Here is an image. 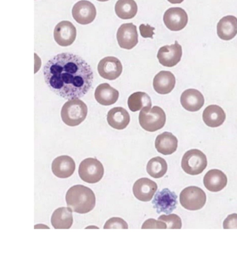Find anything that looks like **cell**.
<instances>
[{"mask_svg": "<svg viewBox=\"0 0 237 261\" xmlns=\"http://www.w3.org/2000/svg\"><path fill=\"white\" fill-rule=\"evenodd\" d=\"M45 83L53 92L66 100L80 98L92 89L94 72L90 65L78 55H55L43 68Z\"/></svg>", "mask_w": 237, "mask_h": 261, "instance_id": "6da1fadb", "label": "cell"}, {"mask_svg": "<svg viewBox=\"0 0 237 261\" xmlns=\"http://www.w3.org/2000/svg\"><path fill=\"white\" fill-rule=\"evenodd\" d=\"M68 206L73 212L79 214H86L96 206V195L88 187L77 185L71 187L66 195Z\"/></svg>", "mask_w": 237, "mask_h": 261, "instance_id": "7a4b0ae2", "label": "cell"}, {"mask_svg": "<svg viewBox=\"0 0 237 261\" xmlns=\"http://www.w3.org/2000/svg\"><path fill=\"white\" fill-rule=\"evenodd\" d=\"M88 108L82 100L79 98L71 99L64 105L61 112L62 121L68 126H77L87 117Z\"/></svg>", "mask_w": 237, "mask_h": 261, "instance_id": "3957f363", "label": "cell"}, {"mask_svg": "<svg viewBox=\"0 0 237 261\" xmlns=\"http://www.w3.org/2000/svg\"><path fill=\"white\" fill-rule=\"evenodd\" d=\"M139 123L147 132H156L163 128L166 123V114L158 106L142 109L139 114Z\"/></svg>", "mask_w": 237, "mask_h": 261, "instance_id": "277c9868", "label": "cell"}, {"mask_svg": "<svg viewBox=\"0 0 237 261\" xmlns=\"http://www.w3.org/2000/svg\"><path fill=\"white\" fill-rule=\"evenodd\" d=\"M104 173L103 165L96 158H86L79 165V176L87 184H94L99 182L103 178Z\"/></svg>", "mask_w": 237, "mask_h": 261, "instance_id": "5b68a950", "label": "cell"}, {"mask_svg": "<svg viewBox=\"0 0 237 261\" xmlns=\"http://www.w3.org/2000/svg\"><path fill=\"white\" fill-rule=\"evenodd\" d=\"M208 166L206 155L198 149L188 150L182 160V168L189 175L200 174Z\"/></svg>", "mask_w": 237, "mask_h": 261, "instance_id": "8992f818", "label": "cell"}, {"mask_svg": "<svg viewBox=\"0 0 237 261\" xmlns=\"http://www.w3.org/2000/svg\"><path fill=\"white\" fill-rule=\"evenodd\" d=\"M206 197L205 192L196 186L185 188L180 194V203L182 206L189 211H198L205 205Z\"/></svg>", "mask_w": 237, "mask_h": 261, "instance_id": "52a82bcc", "label": "cell"}, {"mask_svg": "<svg viewBox=\"0 0 237 261\" xmlns=\"http://www.w3.org/2000/svg\"><path fill=\"white\" fill-rule=\"evenodd\" d=\"M153 205L158 214L164 213L169 215L177 207V196L175 192L165 188L155 194Z\"/></svg>", "mask_w": 237, "mask_h": 261, "instance_id": "ba28073f", "label": "cell"}, {"mask_svg": "<svg viewBox=\"0 0 237 261\" xmlns=\"http://www.w3.org/2000/svg\"><path fill=\"white\" fill-rule=\"evenodd\" d=\"M96 14V9L94 4L87 0H81L76 3L72 10V15L76 22L83 25L94 22Z\"/></svg>", "mask_w": 237, "mask_h": 261, "instance_id": "9c48e42d", "label": "cell"}, {"mask_svg": "<svg viewBox=\"0 0 237 261\" xmlns=\"http://www.w3.org/2000/svg\"><path fill=\"white\" fill-rule=\"evenodd\" d=\"M77 36V30L69 21H62L55 27L54 37L55 41L62 47L73 44Z\"/></svg>", "mask_w": 237, "mask_h": 261, "instance_id": "30bf717a", "label": "cell"}, {"mask_svg": "<svg viewBox=\"0 0 237 261\" xmlns=\"http://www.w3.org/2000/svg\"><path fill=\"white\" fill-rule=\"evenodd\" d=\"M164 22L165 25L170 31H180L187 26L188 15L183 9L180 7H172L165 12Z\"/></svg>", "mask_w": 237, "mask_h": 261, "instance_id": "8fae6325", "label": "cell"}, {"mask_svg": "<svg viewBox=\"0 0 237 261\" xmlns=\"http://www.w3.org/2000/svg\"><path fill=\"white\" fill-rule=\"evenodd\" d=\"M183 56V48L175 41L174 44L165 45L159 49L157 59L159 63L166 67H173L181 61Z\"/></svg>", "mask_w": 237, "mask_h": 261, "instance_id": "7c38bea8", "label": "cell"}, {"mask_svg": "<svg viewBox=\"0 0 237 261\" xmlns=\"http://www.w3.org/2000/svg\"><path fill=\"white\" fill-rule=\"evenodd\" d=\"M98 70L102 78L114 81L122 73L123 65L116 57H104L98 64Z\"/></svg>", "mask_w": 237, "mask_h": 261, "instance_id": "4fadbf2b", "label": "cell"}, {"mask_svg": "<svg viewBox=\"0 0 237 261\" xmlns=\"http://www.w3.org/2000/svg\"><path fill=\"white\" fill-rule=\"evenodd\" d=\"M116 36L117 43L121 48L131 49L138 44L137 30L133 23L123 24L117 30Z\"/></svg>", "mask_w": 237, "mask_h": 261, "instance_id": "5bb4252c", "label": "cell"}, {"mask_svg": "<svg viewBox=\"0 0 237 261\" xmlns=\"http://www.w3.org/2000/svg\"><path fill=\"white\" fill-rule=\"evenodd\" d=\"M156 182L151 179L142 178L136 180L133 186L134 197L139 201L149 202L151 201L157 190Z\"/></svg>", "mask_w": 237, "mask_h": 261, "instance_id": "9a60e30c", "label": "cell"}, {"mask_svg": "<svg viewBox=\"0 0 237 261\" xmlns=\"http://www.w3.org/2000/svg\"><path fill=\"white\" fill-rule=\"evenodd\" d=\"M75 163L73 158L68 155L58 156L52 164V171L54 176L60 178H68L75 171Z\"/></svg>", "mask_w": 237, "mask_h": 261, "instance_id": "2e32d148", "label": "cell"}, {"mask_svg": "<svg viewBox=\"0 0 237 261\" xmlns=\"http://www.w3.org/2000/svg\"><path fill=\"white\" fill-rule=\"evenodd\" d=\"M182 106L189 112H197L203 107L204 98L200 91L189 89L184 91L180 98Z\"/></svg>", "mask_w": 237, "mask_h": 261, "instance_id": "e0dca14e", "label": "cell"}, {"mask_svg": "<svg viewBox=\"0 0 237 261\" xmlns=\"http://www.w3.org/2000/svg\"><path fill=\"white\" fill-rule=\"evenodd\" d=\"M175 75L170 71L159 72L153 81V87L155 91L159 94H168L173 90L175 87Z\"/></svg>", "mask_w": 237, "mask_h": 261, "instance_id": "ac0fdd59", "label": "cell"}, {"mask_svg": "<svg viewBox=\"0 0 237 261\" xmlns=\"http://www.w3.org/2000/svg\"><path fill=\"white\" fill-rule=\"evenodd\" d=\"M204 187L210 192H217L224 189L227 186L226 175L219 169H212L204 177Z\"/></svg>", "mask_w": 237, "mask_h": 261, "instance_id": "d6986e66", "label": "cell"}, {"mask_svg": "<svg viewBox=\"0 0 237 261\" xmlns=\"http://www.w3.org/2000/svg\"><path fill=\"white\" fill-rule=\"evenodd\" d=\"M119 92L108 83L98 85L95 91V98L102 106H109L118 100Z\"/></svg>", "mask_w": 237, "mask_h": 261, "instance_id": "ffe728a7", "label": "cell"}, {"mask_svg": "<svg viewBox=\"0 0 237 261\" xmlns=\"http://www.w3.org/2000/svg\"><path fill=\"white\" fill-rule=\"evenodd\" d=\"M51 223L56 229H69L73 223V210L71 207H58L53 213Z\"/></svg>", "mask_w": 237, "mask_h": 261, "instance_id": "44dd1931", "label": "cell"}, {"mask_svg": "<svg viewBox=\"0 0 237 261\" xmlns=\"http://www.w3.org/2000/svg\"><path fill=\"white\" fill-rule=\"evenodd\" d=\"M178 140L171 133L164 132L159 135L155 140V148L164 155H171L177 150Z\"/></svg>", "mask_w": 237, "mask_h": 261, "instance_id": "7402d4cb", "label": "cell"}, {"mask_svg": "<svg viewBox=\"0 0 237 261\" xmlns=\"http://www.w3.org/2000/svg\"><path fill=\"white\" fill-rule=\"evenodd\" d=\"M217 34L220 39L230 41L237 34V18L233 16L223 17L217 24Z\"/></svg>", "mask_w": 237, "mask_h": 261, "instance_id": "603a6c76", "label": "cell"}, {"mask_svg": "<svg viewBox=\"0 0 237 261\" xmlns=\"http://www.w3.org/2000/svg\"><path fill=\"white\" fill-rule=\"evenodd\" d=\"M107 122L113 128L123 129L126 128L130 122V116L125 109L114 108L108 112Z\"/></svg>", "mask_w": 237, "mask_h": 261, "instance_id": "cb8c5ba5", "label": "cell"}, {"mask_svg": "<svg viewBox=\"0 0 237 261\" xmlns=\"http://www.w3.org/2000/svg\"><path fill=\"white\" fill-rule=\"evenodd\" d=\"M226 115L224 110L220 106L212 105L206 107L202 114V119L208 126L217 127L221 126L225 121Z\"/></svg>", "mask_w": 237, "mask_h": 261, "instance_id": "d4e9b609", "label": "cell"}, {"mask_svg": "<svg viewBox=\"0 0 237 261\" xmlns=\"http://www.w3.org/2000/svg\"><path fill=\"white\" fill-rule=\"evenodd\" d=\"M115 11L117 16L123 20L133 18L137 13V4L134 0H118L115 4Z\"/></svg>", "mask_w": 237, "mask_h": 261, "instance_id": "484cf974", "label": "cell"}, {"mask_svg": "<svg viewBox=\"0 0 237 261\" xmlns=\"http://www.w3.org/2000/svg\"><path fill=\"white\" fill-rule=\"evenodd\" d=\"M128 107L131 111L136 112L145 108H152L151 97L145 92H135L129 97Z\"/></svg>", "mask_w": 237, "mask_h": 261, "instance_id": "4316f807", "label": "cell"}, {"mask_svg": "<svg viewBox=\"0 0 237 261\" xmlns=\"http://www.w3.org/2000/svg\"><path fill=\"white\" fill-rule=\"evenodd\" d=\"M168 170V165L164 158L156 157L152 158L147 165V172L154 178H160L164 176Z\"/></svg>", "mask_w": 237, "mask_h": 261, "instance_id": "83f0119b", "label": "cell"}, {"mask_svg": "<svg viewBox=\"0 0 237 261\" xmlns=\"http://www.w3.org/2000/svg\"><path fill=\"white\" fill-rule=\"evenodd\" d=\"M159 220L166 223L167 228H172V229L177 228V229H180V228H182L181 219L177 215H161L159 217Z\"/></svg>", "mask_w": 237, "mask_h": 261, "instance_id": "f1b7e54d", "label": "cell"}, {"mask_svg": "<svg viewBox=\"0 0 237 261\" xmlns=\"http://www.w3.org/2000/svg\"><path fill=\"white\" fill-rule=\"evenodd\" d=\"M104 229H110V228H123L128 229V224L125 220L120 217H112L109 219L104 226Z\"/></svg>", "mask_w": 237, "mask_h": 261, "instance_id": "f546056e", "label": "cell"}, {"mask_svg": "<svg viewBox=\"0 0 237 261\" xmlns=\"http://www.w3.org/2000/svg\"><path fill=\"white\" fill-rule=\"evenodd\" d=\"M142 228L143 229H145V228H164L165 229V228H167V225L166 223H164L162 221L150 219L143 223Z\"/></svg>", "mask_w": 237, "mask_h": 261, "instance_id": "4dcf8cb0", "label": "cell"}, {"mask_svg": "<svg viewBox=\"0 0 237 261\" xmlns=\"http://www.w3.org/2000/svg\"><path fill=\"white\" fill-rule=\"evenodd\" d=\"M223 228L225 229L230 228H237V214L229 215L223 222Z\"/></svg>", "mask_w": 237, "mask_h": 261, "instance_id": "1f68e13d", "label": "cell"}, {"mask_svg": "<svg viewBox=\"0 0 237 261\" xmlns=\"http://www.w3.org/2000/svg\"><path fill=\"white\" fill-rule=\"evenodd\" d=\"M139 30L140 33L143 38H151V39H153V36L154 35V28L150 26L149 24L145 25V24H142L139 27Z\"/></svg>", "mask_w": 237, "mask_h": 261, "instance_id": "d6a6232c", "label": "cell"}, {"mask_svg": "<svg viewBox=\"0 0 237 261\" xmlns=\"http://www.w3.org/2000/svg\"><path fill=\"white\" fill-rule=\"evenodd\" d=\"M170 3L173 4V5H175V4H181L183 3L185 0H168Z\"/></svg>", "mask_w": 237, "mask_h": 261, "instance_id": "836d02e7", "label": "cell"}, {"mask_svg": "<svg viewBox=\"0 0 237 261\" xmlns=\"http://www.w3.org/2000/svg\"><path fill=\"white\" fill-rule=\"evenodd\" d=\"M98 1H99V2H107V1H109V0H98Z\"/></svg>", "mask_w": 237, "mask_h": 261, "instance_id": "e575fe53", "label": "cell"}]
</instances>
